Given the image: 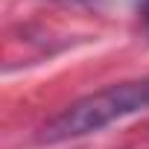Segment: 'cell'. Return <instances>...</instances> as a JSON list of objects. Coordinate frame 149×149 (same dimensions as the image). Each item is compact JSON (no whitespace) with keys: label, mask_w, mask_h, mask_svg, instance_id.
<instances>
[{"label":"cell","mask_w":149,"mask_h":149,"mask_svg":"<svg viewBox=\"0 0 149 149\" xmlns=\"http://www.w3.org/2000/svg\"><path fill=\"white\" fill-rule=\"evenodd\" d=\"M149 108V79H129L108 85L102 91H94L76 102L61 108L53 120H47L38 132L41 143H61V140H76L102 132L105 126L132 117L137 111Z\"/></svg>","instance_id":"cell-1"},{"label":"cell","mask_w":149,"mask_h":149,"mask_svg":"<svg viewBox=\"0 0 149 149\" xmlns=\"http://www.w3.org/2000/svg\"><path fill=\"white\" fill-rule=\"evenodd\" d=\"M137 15H140V21H143V26L149 32V0H137Z\"/></svg>","instance_id":"cell-2"}]
</instances>
